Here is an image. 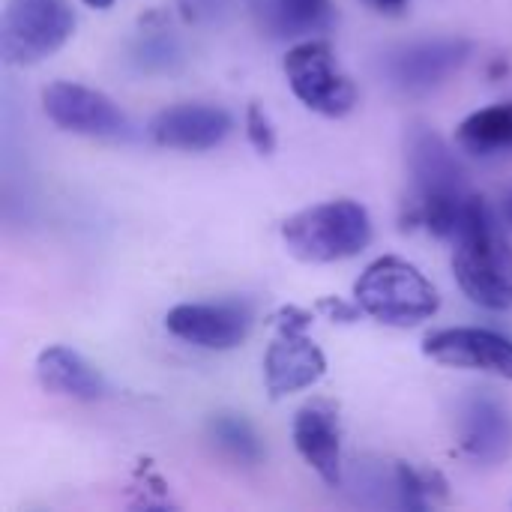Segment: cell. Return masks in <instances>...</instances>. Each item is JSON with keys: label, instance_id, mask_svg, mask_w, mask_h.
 I'll use <instances>...</instances> for the list:
<instances>
[{"label": "cell", "instance_id": "484cf974", "mask_svg": "<svg viewBox=\"0 0 512 512\" xmlns=\"http://www.w3.org/2000/svg\"><path fill=\"white\" fill-rule=\"evenodd\" d=\"M504 216H507V222H510V225H512V198H510V201H507V207H504Z\"/></svg>", "mask_w": 512, "mask_h": 512}, {"label": "cell", "instance_id": "cb8c5ba5", "mask_svg": "<svg viewBox=\"0 0 512 512\" xmlns=\"http://www.w3.org/2000/svg\"><path fill=\"white\" fill-rule=\"evenodd\" d=\"M183 6L189 9V15H213L222 0H183Z\"/></svg>", "mask_w": 512, "mask_h": 512}, {"label": "cell", "instance_id": "30bf717a", "mask_svg": "<svg viewBox=\"0 0 512 512\" xmlns=\"http://www.w3.org/2000/svg\"><path fill=\"white\" fill-rule=\"evenodd\" d=\"M471 57L468 39H426L405 45L387 57V78L402 93L420 96L444 84Z\"/></svg>", "mask_w": 512, "mask_h": 512}, {"label": "cell", "instance_id": "3957f363", "mask_svg": "<svg viewBox=\"0 0 512 512\" xmlns=\"http://www.w3.org/2000/svg\"><path fill=\"white\" fill-rule=\"evenodd\" d=\"M282 240L306 264H333L360 255L372 243L369 210L351 198L324 201L285 219Z\"/></svg>", "mask_w": 512, "mask_h": 512}, {"label": "cell", "instance_id": "52a82bcc", "mask_svg": "<svg viewBox=\"0 0 512 512\" xmlns=\"http://www.w3.org/2000/svg\"><path fill=\"white\" fill-rule=\"evenodd\" d=\"M285 75L294 96L324 117H345L357 105V87L339 69L336 54L324 39L297 42L285 57Z\"/></svg>", "mask_w": 512, "mask_h": 512}, {"label": "cell", "instance_id": "d6986e66", "mask_svg": "<svg viewBox=\"0 0 512 512\" xmlns=\"http://www.w3.org/2000/svg\"><path fill=\"white\" fill-rule=\"evenodd\" d=\"M396 507L399 510H429L435 504V492H444L438 474L417 471L405 462H396Z\"/></svg>", "mask_w": 512, "mask_h": 512}, {"label": "cell", "instance_id": "e0dca14e", "mask_svg": "<svg viewBox=\"0 0 512 512\" xmlns=\"http://www.w3.org/2000/svg\"><path fill=\"white\" fill-rule=\"evenodd\" d=\"M261 27L279 39L309 36L333 21V0H252Z\"/></svg>", "mask_w": 512, "mask_h": 512}, {"label": "cell", "instance_id": "9c48e42d", "mask_svg": "<svg viewBox=\"0 0 512 512\" xmlns=\"http://www.w3.org/2000/svg\"><path fill=\"white\" fill-rule=\"evenodd\" d=\"M165 327L195 348L231 351L249 336L252 312L243 303H180L165 315Z\"/></svg>", "mask_w": 512, "mask_h": 512}, {"label": "cell", "instance_id": "7a4b0ae2", "mask_svg": "<svg viewBox=\"0 0 512 512\" xmlns=\"http://www.w3.org/2000/svg\"><path fill=\"white\" fill-rule=\"evenodd\" d=\"M408 162L417 189V219L441 240H456L477 195L468 192L456 153L429 129L411 135Z\"/></svg>", "mask_w": 512, "mask_h": 512}, {"label": "cell", "instance_id": "277c9868", "mask_svg": "<svg viewBox=\"0 0 512 512\" xmlns=\"http://www.w3.org/2000/svg\"><path fill=\"white\" fill-rule=\"evenodd\" d=\"M354 303L360 312L390 327H417L441 306L435 285L411 261L396 255H384L360 273Z\"/></svg>", "mask_w": 512, "mask_h": 512}, {"label": "cell", "instance_id": "2e32d148", "mask_svg": "<svg viewBox=\"0 0 512 512\" xmlns=\"http://www.w3.org/2000/svg\"><path fill=\"white\" fill-rule=\"evenodd\" d=\"M456 144L480 159L512 156V102H498L468 114L456 129Z\"/></svg>", "mask_w": 512, "mask_h": 512}, {"label": "cell", "instance_id": "9a60e30c", "mask_svg": "<svg viewBox=\"0 0 512 512\" xmlns=\"http://www.w3.org/2000/svg\"><path fill=\"white\" fill-rule=\"evenodd\" d=\"M36 378L48 393L72 396L81 402H93L108 393L105 378L66 345H51L36 357Z\"/></svg>", "mask_w": 512, "mask_h": 512}, {"label": "cell", "instance_id": "ac0fdd59", "mask_svg": "<svg viewBox=\"0 0 512 512\" xmlns=\"http://www.w3.org/2000/svg\"><path fill=\"white\" fill-rule=\"evenodd\" d=\"M210 438L219 450H225L231 459H237L243 465H255L264 456L255 429L240 414H216L210 420Z\"/></svg>", "mask_w": 512, "mask_h": 512}, {"label": "cell", "instance_id": "ffe728a7", "mask_svg": "<svg viewBox=\"0 0 512 512\" xmlns=\"http://www.w3.org/2000/svg\"><path fill=\"white\" fill-rule=\"evenodd\" d=\"M135 60L147 72H153V69H171L180 60V48H177V42L168 33L156 30L150 36H141V42L135 48Z\"/></svg>", "mask_w": 512, "mask_h": 512}, {"label": "cell", "instance_id": "5bb4252c", "mask_svg": "<svg viewBox=\"0 0 512 512\" xmlns=\"http://www.w3.org/2000/svg\"><path fill=\"white\" fill-rule=\"evenodd\" d=\"M294 447L303 462L327 483L342 486V426L330 402H309L294 417Z\"/></svg>", "mask_w": 512, "mask_h": 512}, {"label": "cell", "instance_id": "7c38bea8", "mask_svg": "<svg viewBox=\"0 0 512 512\" xmlns=\"http://www.w3.org/2000/svg\"><path fill=\"white\" fill-rule=\"evenodd\" d=\"M234 129V120L225 108L219 105H204V102H189V105H174L159 111L147 132L159 147L168 150H213L219 147Z\"/></svg>", "mask_w": 512, "mask_h": 512}, {"label": "cell", "instance_id": "603a6c76", "mask_svg": "<svg viewBox=\"0 0 512 512\" xmlns=\"http://www.w3.org/2000/svg\"><path fill=\"white\" fill-rule=\"evenodd\" d=\"M366 6H372L375 12H381V15H399V12H405V6H408V0H363Z\"/></svg>", "mask_w": 512, "mask_h": 512}, {"label": "cell", "instance_id": "8fae6325", "mask_svg": "<svg viewBox=\"0 0 512 512\" xmlns=\"http://www.w3.org/2000/svg\"><path fill=\"white\" fill-rule=\"evenodd\" d=\"M423 354L435 363L456 369H477L512 381V342L507 336L483 327H447L429 333Z\"/></svg>", "mask_w": 512, "mask_h": 512}, {"label": "cell", "instance_id": "ba28073f", "mask_svg": "<svg viewBox=\"0 0 512 512\" xmlns=\"http://www.w3.org/2000/svg\"><path fill=\"white\" fill-rule=\"evenodd\" d=\"M42 108L48 120L66 132L87 135V138H108V141L132 138L129 117L102 90L75 81H54L42 90Z\"/></svg>", "mask_w": 512, "mask_h": 512}, {"label": "cell", "instance_id": "d4e9b609", "mask_svg": "<svg viewBox=\"0 0 512 512\" xmlns=\"http://www.w3.org/2000/svg\"><path fill=\"white\" fill-rule=\"evenodd\" d=\"M84 3H87V6H93V9H108L114 0H84Z\"/></svg>", "mask_w": 512, "mask_h": 512}, {"label": "cell", "instance_id": "5b68a950", "mask_svg": "<svg viewBox=\"0 0 512 512\" xmlns=\"http://www.w3.org/2000/svg\"><path fill=\"white\" fill-rule=\"evenodd\" d=\"M273 321L276 336L264 354V384L273 399H282L306 387H315L327 372V360L306 333L312 324L309 312L288 306Z\"/></svg>", "mask_w": 512, "mask_h": 512}, {"label": "cell", "instance_id": "44dd1931", "mask_svg": "<svg viewBox=\"0 0 512 512\" xmlns=\"http://www.w3.org/2000/svg\"><path fill=\"white\" fill-rule=\"evenodd\" d=\"M246 135H249V144L261 153V156H270L276 150V129L267 117V111L261 105H249L246 111Z\"/></svg>", "mask_w": 512, "mask_h": 512}, {"label": "cell", "instance_id": "7402d4cb", "mask_svg": "<svg viewBox=\"0 0 512 512\" xmlns=\"http://www.w3.org/2000/svg\"><path fill=\"white\" fill-rule=\"evenodd\" d=\"M321 309L324 312H330L333 318H339V321H351L354 315H357V303L354 306H345V303H339V300H321Z\"/></svg>", "mask_w": 512, "mask_h": 512}, {"label": "cell", "instance_id": "6da1fadb", "mask_svg": "<svg viewBox=\"0 0 512 512\" xmlns=\"http://www.w3.org/2000/svg\"><path fill=\"white\" fill-rule=\"evenodd\" d=\"M453 243V273L465 297L489 312L512 309V246L486 198H474Z\"/></svg>", "mask_w": 512, "mask_h": 512}, {"label": "cell", "instance_id": "8992f818", "mask_svg": "<svg viewBox=\"0 0 512 512\" xmlns=\"http://www.w3.org/2000/svg\"><path fill=\"white\" fill-rule=\"evenodd\" d=\"M75 30L69 0H6L3 54L9 63H39L60 51Z\"/></svg>", "mask_w": 512, "mask_h": 512}, {"label": "cell", "instance_id": "4fadbf2b", "mask_svg": "<svg viewBox=\"0 0 512 512\" xmlns=\"http://www.w3.org/2000/svg\"><path fill=\"white\" fill-rule=\"evenodd\" d=\"M459 441L480 465L507 462L512 456L510 408L489 393H471L459 408Z\"/></svg>", "mask_w": 512, "mask_h": 512}]
</instances>
